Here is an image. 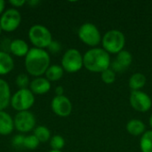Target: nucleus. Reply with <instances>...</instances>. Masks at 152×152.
Listing matches in <instances>:
<instances>
[{
  "mask_svg": "<svg viewBox=\"0 0 152 152\" xmlns=\"http://www.w3.org/2000/svg\"><path fill=\"white\" fill-rule=\"evenodd\" d=\"M50 55L45 49L30 48L24 58V65L27 72L34 77H38L45 74L50 67Z\"/></svg>",
  "mask_w": 152,
  "mask_h": 152,
  "instance_id": "f257e3e1",
  "label": "nucleus"
},
{
  "mask_svg": "<svg viewBox=\"0 0 152 152\" xmlns=\"http://www.w3.org/2000/svg\"><path fill=\"white\" fill-rule=\"evenodd\" d=\"M83 63L85 68L89 71L102 73L110 69V53L104 49L93 48L87 51L83 56Z\"/></svg>",
  "mask_w": 152,
  "mask_h": 152,
  "instance_id": "f03ea898",
  "label": "nucleus"
},
{
  "mask_svg": "<svg viewBox=\"0 0 152 152\" xmlns=\"http://www.w3.org/2000/svg\"><path fill=\"white\" fill-rule=\"evenodd\" d=\"M28 37L34 47L39 49L48 48L53 41V36L49 28L41 24L31 26L28 29Z\"/></svg>",
  "mask_w": 152,
  "mask_h": 152,
  "instance_id": "7ed1b4c3",
  "label": "nucleus"
},
{
  "mask_svg": "<svg viewBox=\"0 0 152 152\" xmlns=\"http://www.w3.org/2000/svg\"><path fill=\"white\" fill-rule=\"evenodd\" d=\"M35 104V94L29 88L19 89L11 98L10 105L17 112L29 110Z\"/></svg>",
  "mask_w": 152,
  "mask_h": 152,
  "instance_id": "20e7f679",
  "label": "nucleus"
},
{
  "mask_svg": "<svg viewBox=\"0 0 152 152\" xmlns=\"http://www.w3.org/2000/svg\"><path fill=\"white\" fill-rule=\"evenodd\" d=\"M126 44L124 34L117 29L108 31L102 37L103 49L109 53H118L123 51Z\"/></svg>",
  "mask_w": 152,
  "mask_h": 152,
  "instance_id": "39448f33",
  "label": "nucleus"
},
{
  "mask_svg": "<svg viewBox=\"0 0 152 152\" xmlns=\"http://www.w3.org/2000/svg\"><path fill=\"white\" fill-rule=\"evenodd\" d=\"M83 66V55L75 48L67 50L61 58V67L64 71L69 73L77 72L82 69Z\"/></svg>",
  "mask_w": 152,
  "mask_h": 152,
  "instance_id": "423d86ee",
  "label": "nucleus"
},
{
  "mask_svg": "<svg viewBox=\"0 0 152 152\" xmlns=\"http://www.w3.org/2000/svg\"><path fill=\"white\" fill-rule=\"evenodd\" d=\"M36 118L30 110L17 112L13 118L14 128L21 133L26 134L36 128Z\"/></svg>",
  "mask_w": 152,
  "mask_h": 152,
  "instance_id": "0eeeda50",
  "label": "nucleus"
},
{
  "mask_svg": "<svg viewBox=\"0 0 152 152\" xmlns=\"http://www.w3.org/2000/svg\"><path fill=\"white\" fill-rule=\"evenodd\" d=\"M21 22L20 12L15 8H9L0 16V27L3 31L12 32L16 30Z\"/></svg>",
  "mask_w": 152,
  "mask_h": 152,
  "instance_id": "6e6552de",
  "label": "nucleus"
},
{
  "mask_svg": "<svg viewBox=\"0 0 152 152\" xmlns=\"http://www.w3.org/2000/svg\"><path fill=\"white\" fill-rule=\"evenodd\" d=\"M78 37L86 45L95 46L101 43L102 37L97 27L92 23H85L78 29Z\"/></svg>",
  "mask_w": 152,
  "mask_h": 152,
  "instance_id": "1a4fd4ad",
  "label": "nucleus"
},
{
  "mask_svg": "<svg viewBox=\"0 0 152 152\" xmlns=\"http://www.w3.org/2000/svg\"><path fill=\"white\" fill-rule=\"evenodd\" d=\"M131 106L139 112H146L151 110L152 101L151 97L142 91H133L130 94Z\"/></svg>",
  "mask_w": 152,
  "mask_h": 152,
  "instance_id": "9d476101",
  "label": "nucleus"
},
{
  "mask_svg": "<svg viewBox=\"0 0 152 152\" xmlns=\"http://www.w3.org/2000/svg\"><path fill=\"white\" fill-rule=\"evenodd\" d=\"M51 107L53 113L61 118L69 117L72 111L71 102L65 95L53 97L51 102Z\"/></svg>",
  "mask_w": 152,
  "mask_h": 152,
  "instance_id": "9b49d317",
  "label": "nucleus"
},
{
  "mask_svg": "<svg viewBox=\"0 0 152 152\" xmlns=\"http://www.w3.org/2000/svg\"><path fill=\"white\" fill-rule=\"evenodd\" d=\"M28 88L35 95L45 94L51 89V82L43 77H35L33 80L30 81Z\"/></svg>",
  "mask_w": 152,
  "mask_h": 152,
  "instance_id": "f8f14e48",
  "label": "nucleus"
},
{
  "mask_svg": "<svg viewBox=\"0 0 152 152\" xmlns=\"http://www.w3.org/2000/svg\"><path fill=\"white\" fill-rule=\"evenodd\" d=\"M133 57L132 54L126 50L121 51L118 53L117 59L112 63V70L115 72H122L126 69L132 63Z\"/></svg>",
  "mask_w": 152,
  "mask_h": 152,
  "instance_id": "ddd939ff",
  "label": "nucleus"
},
{
  "mask_svg": "<svg viewBox=\"0 0 152 152\" xmlns=\"http://www.w3.org/2000/svg\"><path fill=\"white\" fill-rule=\"evenodd\" d=\"M29 49L30 48H29L28 43L23 39L16 38V39L12 40L9 44L10 53L16 57H24L25 58V56L28 53Z\"/></svg>",
  "mask_w": 152,
  "mask_h": 152,
  "instance_id": "4468645a",
  "label": "nucleus"
},
{
  "mask_svg": "<svg viewBox=\"0 0 152 152\" xmlns=\"http://www.w3.org/2000/svg\"><path fill=\"white\" fill-rule=\"evenodd\" d=\"M13 129L12 117L5 110H0V135H9L12 133Z\"/></svg>",
  "mask_w": 152,
  "mask_h": 152,
  "instance_id": "2eb2a0df",
  "label": "nucleus"
},
{
  "mask_svg": "<svg viewBox=\"0 0 152 152\" xmlns=\"http://www.w3.org/2000/svg\"><path fill=\"white\" fill-rule=\"evenodd\" d=\"M14 69V61L7 52L0 50V76H5Z\"/></svg>",
  "mask_w": 152,
  "mask_h": 152,
  "instance_id": "dca6fc26",
  "label": "nucleus"
},
{
  "mask_svg": "<svg viewBox=\"0 0 152 152\" xmlns=\"http://www.w3.org/2000/svg\"><path fill=\"white\" fill-rule=\"evenodd\" d=\"M11 88L9 84L3 78H0V110H4L11 102Z\"/></svg>",
  "mask_w": 152,
  "mask_h": 152,
  "instance_id": "f3484780",
  "label": "nucleus"
},
{
  "mask_svg": "<svg viewBox=\"0 0 152 152\" xmlns=\"http://www.w3.org/2000/svg\"><path fill=\"white\" fill-rule=\"evenodd\" d=\"M127 132L134 136H138L144 134L145 125L140 119H132L126 125Z\"/></svg>",
  "mask_w": 152,
  "mask_h": 152,
  "instance_id": "a211bd4d",
  "label": "nucleus"
},
{
  "mask_svg": "<svg viewBox=\"0 0 152 152\" xmlns=\"http://www.w3.org/2000/svg\"><path fill=\"white\" fill-rule=\"evenodd\" d=\"M64 69L59 65H50L45 72V78L50 82L59 81L63 77Z\"/></svg>",
  "mask_w": 152,
  "mask_h": 152,
  "instance_id": "6ab92c4d",
  "label": "nucleus"
},
{
  "mask_svg": "<svg viewBox=\"0 0 152 152\" xmlns=\"http://www.w3.org/2000/svg\"><path fill=\"white\" fill-rule=\"evenodd\" d=\"M146 84V77L142 73L134 74L129 79V86L133 91H140Z\"/></svg>",
  "mask_w": 152,
  "mask_h": 152,
  "instance_id": "aec40b11",
  "label": "nucleus"
},
{
  "mask_svg": "<svg viewBox=\"0 0 152 152\" xmlns=\"http://www.w3.org/2000/svg\"><path fill=\"white\" fill-rule=\"evenodd\" d=\"M33 134L37 138V140L39 141L40 143L47 142L51 139V132H50L49 128L45 126H36V128L34 129Z\"/></svg>",
  "mask_w": 152,
  "mask_h": 152,
  "instance_id": "412c9836",
  "label": "nucleus"
},
{
  "mask_svg": "<svg viewBox=\"0 0 152 152\" xmlns=\"http://www.w3.org/2000/svg\"><path fill=\"white\" fill-rule=\"evenodd\" d=\"M140 147L142 152H152V130L145 132L140 141Z\"/></svg>",
  "mask_w": 152,
  "mask_h": 152,
  "instance_id": "4be33fe9",
  "label": "nucleus"
},
{
  "mask_svg": "<svg viewBox=\"0 0 152 152\" xmlns=\"http://www.w3.org/2000/svg\"><path fill=\"white\" fill-rule=\"evenodd\" d=\"M50 146L53 151H61L65 146V140L59 134L53 135L50 139Z\"/></svg>",
  "mask_w": 152,
  "mask_h": 152,
  "instance_id": "5701e85b",
  "label": "nucleus"
},
{
  "mask_svg": "<svg viewBox=\"0 0 152 152\" xmlns=\"http://www.w3.org/2000/svg\"><path fill=\"white\" fill-rule=\"evenodd\" d=\"M39 144L40 142L37 140V138L34 134H30V135L25 136L23 148H26L28 150H35L38 147Z\"/></svg>",
  "mask_w": 152,
  "mask_h": 152,
  "instance_id": "b1692460",
  "label": "nucleus"
},
{
  "mask_svg": "<svg viewBox=\"0 0 152 152\" xmlns=\"http://www.w3.org/2000/svg\"><path fill=\"white\" fill-rule=\"evenodd\" d=\"M15 83H16V86L19 87V89H24L29 86L30 81H29V77H28V75L20 74L16 77Z\"/></svg>",
  "mask_w": 152,
  "mask_h": 152,
  "instance_id": "393cba45",
  "label": "nucleus"
},
{
  "mask_svg": "<svg viewBox=\"0 0 152 152\" xmlns=\"http://www.w3.org/2000/svg\"><path fill=\"white\" fill-rule=\"evenodd\" d=\"M102 80L105 83V84H112L115 82L116 80V72H114L112 69H108L106 70H104L103 72H102Z\"/></svg>",
  "mask_w": 152,
  "mask_h": 152,
  "instance_id": "a878e982",
  "label": "nucleus"
},
{
  "mask_svg": "<svg viewBox=\"0 0 152 152\" xmlns=\"http://www.w3.org/2000/svg\"><path fill=\"white\" fill-rule=\"evenodd\" d=\"M24 139H25V136H23L22 134H16L12 139V146H14L15 148L23 147Z\"/></svg>",
  "mask_w": 152,
  "mask_h": 152,
  "instance_id": "bb28decb",
  "label": "nucleus"
},
{
  "mask_svg": "<svg viewBox=\"0 0 152 152\" xmlns=\"http://www.w3.org/2000/svg\"><path fill=\"white\" fill-rule=\"evenodd\" d=\"M61 44L58 42V41H55V40H53L52 43L50 44V45L48 46V50L49 52L53 53H59L60 50H61Z\"/></svg>",
  "mask_w": 152,
  "mask_h": 152,
  "instance_id": "cd10ccee",
  "label": "nucleus"
},
{
  "mask_svg": "<svg viewBox=\"0 0 152 152\" xmlns=\"http://www.w3.org/2000/svg\"><path fill=\"white\" fill-rule=\"evenodd\" d=\"M9 4L12 6V8L17 9V8L22 7L24 4H26L27 1H25V0H10Z\"/></svg>",
  "mask_w": 152,
  "mask_h": 152,
  "instance_id": "c85d7f7f",
  "label": "nucleus"
},
{
  "mask_svg": "<svg viewBox=\"0 0 152 152\" xmlns=\"http://www.w3.org/2000/svg\"><path fill=\"white\" fill-rule=\"evenodd\" d=\"M63 93H64V89L62 86H59L55 88V94H56V96H61V95H63Z\"/></svg>",
  "mask_w": 152,
  "mask_h": 152,
  "instance_id": "c756f323",
  "label": "nucleus"
},
{
  "mask_svg": "<svg viewBox=\"0 0 152 152\" xmlns=\"http://www.w3.org/2000/svg\"><path fill=\"white\" fill-rule=\"evenodd\" d=\"M27 4L31 7H35V6H37V4H40V1H38V0H29V1H27Z\"/></svg>",
  "mask_w": 152,
  "mask_h": 152,
  "instance_id": "7c9ffc66",
  "label": "nucleus"
},
{
  "mask_svg": "<svg viewBox=\"0 0 152 152\" xmlns=\"http://www.w3.org/2000/svg\"><path fill=\"white\" fill-rule=\"evenodd\" d=\"M5 2L4 0H0V16L4 13L5 11Z\"/></svg>",
  "mask_w": 152,
  "mask_h": 152,
  "instance_id": "2f4dec72",
  "label": "nucleus"
},
{
  "mask_svg": "<svg viewBox=\"0 0 152 152\" xmlns=\"http://www.w3.org/2000/svg\"><path fill=\"white\" fill-rule=\"evenodd\" d=\"M150 125H151V126L152 127V115L151 117V118H150Z\"/></svg>",
  "mask_w": 152,
  "mask_h": 152,
  "instance_id": "473e14b6",
  "label": "nucleus"
},
{
  "mask_svg": "<svg viewBox=\"0 0 152 152\" xmlns=\"http://www.w3.org/2000/svg\"><path fill=\"white\" fill-rule=\"evenodd\" d=\"M49 152H61V151H53V150H52L51 151H49Z\"/></svg>",
  "mask_w": 152,
  "mask_h": 152,
  "instance_id": "72a5a7b5",
  "label": "nucleus"
},
{
  "mask_svg": "<svg viewBox=\"0 0 152 152\" xmlns=\"http://www.w3.org/2000/svg\"><path fill=\"white\" fill-rule=\"evenodd\" d=\"M2 31H3V30H2V28H1V27H0V34L2 33Z\"/></svg>",
  "mask_w": 152,
  "mask_h": 152,
  "instance_id": "f704fd0d",
  "label": "nucleus"
}]
</instances>
